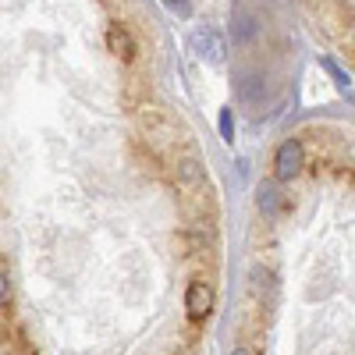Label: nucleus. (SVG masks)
Listing matches in <instances>:
<instances>
[{"instance_id": "nucleus-1", "label": "nucleus", "mask_w": 355, "mask_h": 355, "mask_svg": "<svg viewBox=\"0 0 355 355\" xmlns=\"http://www.w3.org/2000/svg\"><path fill=\"white\" fill-rule=\"evenodd\" d=\"M189 50L199 57V61H206V64H224V57H227V43H224V36L217 33V28H210V25L192 28Z\"/></svg>"}, {"instance_id": "nucleus-2", "label": "nucleus", "mask_w": 355, "mask_h": 355, "mask_svg": "<svg viewBox=\"0 0 355 355\" xmlns=\"http://www.w3.org/2000/svg\"><path fill=\"white\" fill-rule=\"evenodd\" d=\"M306 167V150L299 139H284L274 153V178L277 182H291V178H299Z\"/></svg>"}, {"instance_id": "nucleus-3", "label": "nucleus", "mask_w": 355, "mask_h": 355, "mask_svg": "<svg viewBox=\"0 0 355 355\" xmlns=\"http://www.w3.org/2000/svg\"><path fill=\"white\" fill-rule=\"evenodd\" d=\"M185 309L192 320H206L214 313V288L210 281H192L189 291H185Z\"/></svg>"}, {"instance_id": "nucleus-4", "label": "nucleus", "mask_w": 355, "mask_h": 355, "mask_svg": "<svg viewBox=\"0 0 355 355\" xmlns=\"http://www.w3.org/2000/svg\"><path fill=\"white\" fill-rule=\"evenodd\" d=\"M256 206H259L263 217H277V214L284 210V192H281V185H277V182H263V185L256 189Z\"/></svg>"}, {"instance_id": "nucleus-5", "label": "nucleus", "mask_w": 355, "mask_h": 355, "mask_svg": "<svg viewBox=\"0 0 355 355\" xmlns=\"http://www.w3.org/2000/svg\"><path fill=\"white\" fill-rule=\"evenodd\" d=\"M231 21L239 25V40H249V36L256 33V18L249 15V0H242V4L231 11Z\"/></svg>"}, {"instance_id": "nucleus-6", "label": "nucleus", "mask_w": 355, "mask_h": 355, "mask_svg": "<svg viewBox=\"0 0 355 355\" xmlns=\"http://www.w3.org/2000/svg\"><path fill=\"white\" fill-rule=\"evenodd\" d=\"M107 40H110V50H114L117 57H125V61H132V53H135V46H132V40H128V33H125V28H117V25H110V33H107Z\"/></svg>"}, {"instance_id": "nucleus-7", "label": "nucleus", "mask_w": 355, "mask_h": 355, "mask_svg": "<svg viewBox=\"0 0 355 355\" xmlns=\"http://www.w3.org/2000/svg\"><path fill=\"white\" fill-rule=\"evenodd\" d=\"M323 71H327V75H331V78H334V82H338L341 89H348V82H352V78H348V75L341 71V64L334 61V57H323Z\"/></svg>"}, {"instance_id": "nucleus-8", "label": "nucleus", "mask_w": 355, "mask_h": 355, "mask_svg": "<svg viewBox=\"0 0 355 355\" xmlns=\"http://www.w3.org/2000/svg\"><path fill=\"white\" fill-rule=\"evenodd\" d=\"M220 135H224V142H234V114H231V107L220 110Z\"/></svg>"}, {"instance_id": "nucleus-9", "label": "nucleus", "mask_w": 355, "mask_h": 355, "mask_svg": "<svg viewBox=\"0 0 355 355\" xmlns=\"http://www.w3.org/2000/svg\"><path fill=\"white\" fill-rule=\"evenodd\" d=\"M8 299H11V284H8V274L0 270V306H4Z\"/></svg>"}, {"instance_id": "nucleus-10", "label": "nucleus", "mask_w": 355, "mask_h": 355, "mask_svg": "<svg viewBox=\"0 0 355 355\" xmlns=\"http://www.w3.org/2000/svg\"><path fill=\"white\" fill-rule=\"evenodd\" d=\"M164 4H167L171 11H178V15H182V18L189 15V0H164Z\"/></svg>"}, {"instance_id": "nucleus-11", "label": "nucleus", "mask_w": 355, "mask_h": 355, "mask_svg": "<svg viewBox=\"0 0 355 355\" xmlns=\"http://www.w3.org/2000/svg\"><path fill=\"white\" fill-rule=\"evenodd\" d=\"M231 355H259V352H256V348H234Z\"/></svg>"}]
</instances>
